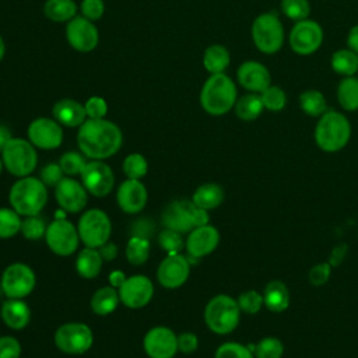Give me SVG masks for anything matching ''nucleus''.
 Instances as JSON below:
<instances>
[{"instance_id":"f257e3e1","label":"nucleus","mask_w":358,"mask_h":358,"mask_svg":"<svg viewBox=\"0 0 358 358\" xmlns=\"http://www.w3.org/2000/svg\"><path fill=\"white\" fill-rule=\"evenodd\" d=\"M77 143L85 157L102 161L120 150L123 136L120 129L105 117L87 119L78 129Z\"/></svg>"},{"instance_id":"4c0bfd02","label":"nucleus","mask_w":358,"mask_h":358,"mask_svg":"<svg viewBox=\"0 0 358 358\" xmlns=\"http://www.w3.org/2000/svg\"><path fill=\"white\" fill-rule=\"evenodd\" d=\"M253 354L255 358H281L284 354V344L280 338L268 336L255 345Z\"/></svg>"},{"instance_id":"c9c22d12","label":"nucleus","mask_w":358,"mask_h":358,"mask_svg":"<svg viewBox=\"0 0 358 358\" xmlns=\"http://www.w3.org/2000/svg\"><path fill=\"white\" fill-rule=\"evenodd\" d=\"M126 257L133 266L144 264L150 257V241L144 236H131L126 246Z\"/></svg>"},{"instance_id":"a878e982","label":"nucleus","mask_w":358,"mask_h":358,"mask_svg":"<svg viewBox=\"0 0 358 358\" xmlns=\"http://www.w3.org/2000/svg\"><path fill=\"white\" fill-rule=\"evenodd\" d=\"M263 301H264V306L268 310H271L274 313L284 312L289 306V302H291L289 289L282 281L273 280V281L267 282V285L264 287Z\"/></svg>"},{"instance_id":"c756f323","label":"nucleus","mask_w":358,"mask_h":358,"mask_svg":"<svg viewBox=\"0 0 358 358\" xmlns=\"http://www.w3.org/2000/svg\"><path fill=\"white\" fill-rule=\"evenodd\" d=\"M231 57L227 48L222 45H210L203 55V64L206 70L211 74L224 73V70L229 66Z\"/></svg>"},{"instance_id":"a18cd8bd","label":"nucleus","mask_w":358,"mask_h":358,"mask_svg":"<svg viewBox=\"0 0 358 358\" xmlns=\"http://www.w3.org/2000/svg\"><path fill=\"white\" fill-rule=\"evenodd\" d=\"M46 227L43 220L39 218L38 215H28L21 221V234L24 235V238L29 239V241H36L42 236H45L46 232Z\"/></svg>"},{"instance_id":"5fc2aeb1","label":"nucleus","mask_w":358,"mask_h":358,"mask_svg":"<svg viewBox=\"0 0 358 358\" xmlns=\"http://www.w3.org/2000/svg\"><path fill=\"white\" fill-rule=\"evenodd\" d=\"M99 253L103 260H113L117 256V246L112 242H106L99 248Z\"/></svg>"},{"instance_id":"f3484780","label":"nucleus","mask_w":358,"mask_h":358,"mask_svg":"<svg viewBox=\"0 0 358 358\" xmlns=\"http://www.w3.org/2000/svg\"><path fill=\"white\" fill-rule=\"evenodd\" d=\"M117 292L124 306L130 309H140L151 301L154 285L147 275L136 274L126 278V281L117 288Z\"/></svg>"},{"instance_id":"7ed1b4c3","label":"nucleus","mask_w":358,"mask_h":358,"mask_svg":"<svg viewBox=\"0 0 358 358\" xmlns=\"http://www.w3.org/2000/svg\"><path fill=\"white\" fill-rule=\"evenodd\" d=\"M236 102V87L224 73L211 74L200 92L201 108L213 116H221L229 112Z\"/></svg>"},{"instance_id":"bf43d9fd","label":"nucleus","mask_w":358,"mask_h":358,"mask_svg":"<svg viewBox=\"0 0 358 358\" xmlns=\"http://www.w3.org/2000/svg\"><path fill=\"white\" fill-rule=\"evenodd\" d=\"M11 138H13V136H11L10 129H8L7 126L0 124V154H1L3 148L6 147V144H7Z\"/></svg>"},{"instance_id":"f704fd0d","label":"nucleus","mask_w":358,"mask_h":358,"mask_svg":"<svg viewBox=\"0 0 358 358\" xmlns=\"http://www.w3.org/2000/svg\"><path fill=\"white\" fill-rule=\"evenodd\" d=\"M301 109L312 117L322 116L326 112L327 103L324 95L317 90H306L299 95Z\"/></svg>"},{"instance_id":"58836bf2","label":"nucleus","mask_w":358,"mask_h":358,"mask_svg":"<svg viewBox=\"0 0 358 358\" xmlns=\"http://www.w3.org/2000/svg\"><path fill=\"white\" fill-rule=\"evenodd\" d=\"M147 171H148L147 159L138 152L129 154L123 161V172L127 176V179L140 180L147 175Z\"/></svg>"},{"instance_id":"4468645a","label":"nucleus","mask_w":358,"mask_h":358,"mask_svg":"<svg viewBox=\"0 0 358 358\" xmlns=\"http://www.w3.org/2000/svg\"><path fill=\"white\" fill-rule=\"evenodd\" d=\"M323 41L322 27L312 20L296 21L289 34L291 49L302 56L312 55L316 52Z\"/></svg>"},{"instance_id":"79ce46f5","label":"nucleus","mask_w":358,"mask_h":358,"mask_svg":"<svg viewBox=\"0 0 358 358\" xmlns=\"http://www.w3.org/2000/svg\"><path fill=\"white\" fill-rule=\"evenodd\" d=\"M281 11L294 21H302L309 17L310 6L308 0H281Z\"/></svg>"},{"instance_id":"f03ea898","label":"nucleus","mask_w":358,"mask_h":358,"mask_svg":"<svg viewBox=\"0 0 358 358\" xmlns=\"http://www.w3.org/2000/svg\"><path fill=\"white\" fill-rule=\"evenodd\" d=\"M8 200L20 215H38L48 203V186L34 176L20 178L11 186Z\"/></svg>"},{"instance_id":"052dcab7","label":"nucleus","mask_w":358,"mask_h":358,"mask_svg":"<svg viewBox=\"0 0 358 358\" xmlns=\"http://www.w3.org/2000/svg\"><path fill=\"white\" fill-rule=\"evenodd\" d=\"M4 53H6V45H4V41H3V38L0 35V62L4 57Z\"/></svg>"},{"instance_id":"6ab92c4d","label":"nucleus","mask_w":358,"mask_h":358,"mask_svg":"<svg viewBox=\"0 0 358 358\" xmlns=\"http://www.w3.org/2000/svg\"><path fill=\"white\" fill-rule=\"evenodd\" d=\"M66 38L70 46L78 52H91L99 41L98 28L85 17H73L66 25Z\"/></svg>"},{"instance_id":"393cba45","label":"nucleus","mask_w":358,"mask_h":358,"mask_svg":"<svg viewBox=\"0 0 358 358\" xmlns=\"http://www.w3.org/2000/svg\"><path fill=\"white\" fill-rule=\"evenodd\" d=\"M0 316L6 326L13 330H21L28 326L31 320V310L22 299L8 298L1 305Z\"/></svg>"},{"instance_id":"3c124183","label":"nucleus","mask_w":358,"mask_h":358,"mask_svg":"<svg viewBox=\"0 0 358 358\" xmlns=\"http://www.w3.org/2000/svg\"><path fill=\"white\" fill-rule=\"evenodd\" d=\"M83 17H85L90 21L99 20L103 15L105 4L103 0H83L80 4Z\"/></svg>"},{"instance_id":"72a5a7b5","label":"nucleus","mask_w":358,"mask_h":358,"mask_svg":"<svg viewBox=\"0 0 358 358\" xmlns=\"http://www.w3.org/2000/svg\"><path fill=\"white\" fill-rule=\"evenodd\" d=\"M331 69L341 76H354L358 71V55L351 49H340L331 56Z\"/></svg>"},{"instance_id":"c85d7f7f","label":"nucleus","mask_w":358,"mask_h":358,"mask_svg":"<svg viewBox=\"0 0 358 358\" xmlns=\"http://www.w3.org/2000/svg\"><path fill=\"white\" fill-rule=\"evenodd\" d=\"M119 292L112 285L102 287L96 289L91 298V309L99 316H106L112 313L119 303Z\"/></svg>"},{"instance_id":"1a4fd4ad","label":"nucleus","mask_w":358,"mask_h":358,"mask_svg":"<svg viewBox=\"0 0 358 358\" xmlns=\"http://www.w3.org/2000/svg\"><path fill=\"white\" fill-rule=\"evenodd\" d=\"M78 235L80 241L87 248L99 249L105 245L112 232V224L108 214L99 208L87 210L78 220Z\"/></svg>"},{"instance_id":"412c9836","label":"nucleus","mask_w":358,"mask_h":358,"mask_svg":"<svg viewBox=\"0 0 358 358\" xmlns=\"http://www.w3.org/2000/svg\"><path fill=\"white\" fill-rule=\"evenodd\" d=\"M220 243V232L214 225L206 224L196 227L187 235L185 248L187 255L194 259H201L215 250Z\"/></svg>"},{"instance_id":"473e14b6","label":"nucleus","mask_w":358,"mask_h":358,"mask_svg":"<svg viewBox=\"0 0 358 358\" xmlns=\"http://www.w3.org/2000/svg\"><path fill=\"white\" fill-rule=\"evenodd\" d=\"M45 15L55 22H69L77 13L74 0H46L43 6Z\"/></svg>"},{"instance_id":"4d7b16f0","label":"nucleus","mask_w":358,"mask_h":358,"mask_svg":"<svg viewBox=\"0 0 358 358\" xmlns=\"http://www.w3.org/2000/svg\"><path fill=\"white\" fill-rule=\"evenodd\" d=\"M126 275L123 271L120 270H113L110 274H109V284L113 287V288H119L124 281H126Z\"/></svg>"},{"instance_id":"8fccbe9b","label":"nucleus","mask_w":358,"mask_h":358,"mask_svg":"<svg viewBox=\"0 0 358 358\" xmlns=\"http://www.w3.org/2000/svg\"><path fill=\"white\" fill-rule=\"evenodd\" d=\"M64 172L62 171L59 164H48L42 168L41 171V180L48 186V187H56L59 182L64 178Z\"/></svg>"},{"instance_id":"2eb2a0df","label":"nucleus","mask_w":358,"mask_h":358,"mask_svg":"<svg viewBox=\"0 0 358 358\" xmlns=\"http://www.w3.org/2000/svg\"><path fill=\"white\" fill-rule=\"evenodd\" d=\"M28 140L41 150H55L63 143L62 124L50 117H38L28 126Z\"/></svg>"},{"instance_id":"cd10ccee","label":"nucleus","mask_w":358,"mask_h":358,"mask_svg":"<svg viewBox=\"0 0 358 358\" xmlns=\"http://www.w3.org/2000/svg\"><path fill=\"white\" fill-rule=\"evenodd\" d=\"M102 256L98 249L84 248L76 259V270L83 278H95L102 268Z\"/></svg>"},{"instance_id":"de8ad7c7","label":"nucleus","mask_w":358,"mask_h":358,"mask_svg":"<svg viewBox=\"0 0 358 358\" xmlns=\"http://www.w3.org/2000/svg\"><path fill=\"white\" fill-rule=\"evenodd\" d=\"M331 268L333 266L327 262V263H317L313 267H310L309 273H308V280L313 287H320L324 285L331 274Z\"/></svg>"},{"instance_id":"13d9d810","label":"nucleus","mask_w":358,"mask_h":358,"mask_svg":"<svg viewBox=\"0 0 358 358\" xmlns=\"http://www.w3.org/2000/svg\"><path fill=\"white\" fill-rule=\"evenodd\" d=\"M345 252H347V246L345 245H340V246H337L334 250H333V253H331V257H330V264L331 266H337V264H340V262L343 260V257L345 256Z\"/></svg>"},{"instance_id":"2f4dec72","label":"nucleus","mask_w":358,"mask_h":358,"mask_svg":"<svg viewBox=\"0 0 358 358\" xmlns=\"http://www.w3.org/2000/svg\"><path fill=\"white\" fill-rule=\"evenodd\" d=\"M337 99L344 110L358 109V78L354 76L344 77L337 85Z\"/></svg>"},{"instance_id":"4be33fe9","label":"nucleus","mask_w":358,"mask_h":358,"mask_svg":"<svg viewBox=\"0 0 358 358\" xmlns=\"http://www.w3.org/2000/svg\"><path fill=\"white\" fill-rule=\"evenodd\" d=\"M147 196V189L138 179H126L117 187L116 201L122 211L137 214L145 207Z\"/></svg>"},{"instance_id":"7c9ffc66","label":"nucleus","mask_w":358,"mask_h":358,"mask_svg":"<svg viewBox=\"0 0 358 358\" xmlns=\"http://www.w3.org/2000/svg\"><path fill=\"white\" fill-rule=\"evenodd\" d=\"M234 108H235L236 116L241 120L252 122V120L257 119L262 115V112L264 109V105L262 102L260 94L252 92V94L243 95L239 99H236Z\"/></svg>"},{"instance_id":"09e8293b","label":"nucleus","mask_w":358,"mask_h":358,"mask_svg":"<svg viewBox=\"0 0 358 358\" xmlns=\"http://www.w3.org/2000/svg\"><path fill=\"white\" fill-rule=\"evenodd\" d=\"M88 119H103L108 112V103L102 96H90L84 103Z\"/></svg>"},{"instance_id":"423d86ee","label":"nucleus","mask_w":358,"mask_h":358,"mask_svg":"<svg viewBox=\"0 0 358 358\" xmlns=\"http://www.w3.org/2000/svg\"><path fill=\"white\" fill-rule=\"evenodd\" d=\"M162 224L180 234L190 232L196 227L208 224V211L197 207L192 200H173L162 211Z\"/></svg>"},{"instance_id":"bb28decb","label":"nucleus","mask_w":358,"mask_h":358,"mask_svg":"<svg viewBox=\"0 0 358 358\" xmlns=\"http://www.w3.org/2000/svg\"><path fill=\"white\" fill-rule=\"evenodd\" d=\"M192 201L207 211L217 208L224 201V190L218 183L208 182L200 185L192 197Z\"/></svg>"},{"instance_id":"6e6d98bb","label":"nucleus","mask_w":358,"mask_h":358,"mask_svg":"<svg viewBox=\"0 0 358 358\" xmlns=\"http://www.w3.org/2000/svg\"><path fill=\"white\" fill-rule=\"evenodd\" d=\"M347 45H348V49H351L358 55V24L350 29L347 36Z\"/></svg>"},{"instance_id":"864d4df0","label":"nucleus","mask_w":358,"mask_h":358,"mask_svg":"<svg viewBox=\"0 0 358 358\" xmlns=\"http://www.w3.org/2000/svg\"><path fill=\"white\" fill-rule=\"evenodd\" d=\"M199 347V338L194 333L185 331L178 336V350L185 354H192Z\"/></svg>"},{"instance_id":"20e7f679","label":"nucleus","mask_w":358,"mask_h":358,"mask_svg":"<svg viewBox=\"0 0 358 358\" xmlns=\"http://www.w3.org/2000/svg\"><path fill=\"white\" fill-rule=\"evenodd\" d=\"M350 137L351 124L348 119L336 110L324 112L315 127V141L326 152L340 151L347 145Z\"/></svg>"},{"instance_id":"dca6fc26","label":"nucleus","mask_w":358,"mask_h":358,"mask_svg":"<svg viewBox=\"0 0 358 358\" xmlns=\"http://www.w3.org/2000/svg\"><path fill=\"white\" fill-rule=\"evenodd\" d=\"M190 274V263L186 256L180 253L168 255L157 268L158 282L168 288L175 289L182 287Z\"/></svg>"},{"instance_id":"603ef678","label":"nucleus","mask_w":358,"mask_h":358,"mask_svg":"<svg viewBox=\"0 0 358 358\" xmlns=\"http://www.w3.org/2000/svg\"><path fill=\"white\" fill-rule=\"evenodd\" d=\"M21 344L13 336L0 337V358H20Z\"/></svg>"},{"instance_id":"c03bdc74","label":"nucleus","mask_w":358,"mask_h":358,"mask_svg":"<svg viewBox=\"0 0 358 358\" xmlns=\"http://www.w3.org/2000/svg\"><path fill=\"white\" fill-rule=\"evenodd\" d=\"M236 302H238V305H239L241 312L248 313V315H255V313H257V312L262 309V306L264 305L263 294H260V292L256 291V289H249V291L242 292V294L238 296Z\"/></svg>"},{"instance_id":"9d476101","label":"nucleus","mask_w":358,"mask_h":358,"mask_svg":"<svg viewBox=\"0 0 358 358\" xmlns=\"http://www.w3.org/2000/svg\"><path fill=\"white\" fill-rule=\"evenodd\" d=\"M94 343L92 330L84 323H64L55 333L56 347L69 355H81L87 352Z\"/></svg>"},{"instance_id":"0eeeda50","label":"nucleus","mask_w":358,"mask_h":358,"mask_svg":"<svg viewBox=\"0 0 358 358\" xmlns=\"http://www.w3.org/2000/svg\"><path fill=\"white\" fill-rule=\"evenodd\" d=\"M1 159L6 169L17 176H29L36 168L38 154L35 145L25 138L13 137L1 151Z\"/></svg>"},{"instance_id":"aec40b11","label":"nucleus","mask_w":358,"mask_h":358,"mask_svg":"<svg viewBox=\"0 0 358 358\" xmlns=\"http://www.w3.org/2000/svg\"><path fill=\"white\" fill-rule=\"evenodd\" d=\"M83 183L71 178H63L55 187V197L62 210L67 213H80L84 210L88 196Z\"/></svg>"},{"instance_id":"6e6552de","label":"nucleus","mask_w":358,"mask_h":358,"mask_svg":"<svg viewBox=\"0 0 358 358\" xmlns=\"http://www.w3.org/2000/svg\"><path fill=\"white\" fill-rule=\"evenodd\" d=\"M252 39L255 46L267 55H273L282 48L284 28L275 13H264L255 18Z\"/></svg>"},{"instance_id":"ddd939ff","label":"nucleus","mask_w":358,"mask_h":358,"mask_svg":"<svg viewBox=\"0 0 358 358\" xmlns=\"http://www.w3.org/2000/svg\"><path fill=\"white\" fill-rule=\"evenodd\" d=\"M81 183L95 197H103L110 193L115 185V175L110 166L101 159H92L85 164L80 173Z\"/></svg>"},{"instance_id":"f8f14e48","label":"nucleus","mask_w":358,"mask_h":358,"mask_svg":"<svg viewBox=\"0 0 358 358\" xmlns=\"http://www.w3.org/2000/svg\"><path fill=\"white\" fill-rule=\"evenodd\" d=\"M36 277L34 270L25 263H11L1 274V289L8 298L22 299L35 288Z\"/></svg>"},{"instance_id":"ea45409f","label":"nucleus","mask_w":358,"mask_h":358,"mask_svg":"<svg viewBox=\"0 0 358 358\" xmlns=\"http://www.w3.org/2000/svg\"><path fill=\"white\" fill-rule=\"evenodd\" d=\"M260 98H262L264 108L271 112L282 110L287 103L285 92L280 87H275V85H270L263 92H260Z\"/></svg>"},{"instance_id":"b1692460","label":"nucleus","mask_w":358,"mask_h":358,"mask_svg":"<svg viewBox=\"0 0 358 358\" xmlns=\"http://www.w3.org/2000/svg\"><path fill=\"white\" fill-rule=\"evenodd\" d=\"M55 120L62 126L67 127H80L87 120V112L83 103L76 99H60L53 105L52 109Z\"/></svg>"},{"instance_id":"37998d69","label":"nucleus","mask_w":358,"mask_h":358,"mask_svg":"<svg viewBox=\"0 0 358 358\" xmlns=\"http://www.w3.org/2000/svg\"><path fill=\"white\" fill-rule=\"evenodd\" d=\"M214 358H255V354L249 348V345H243L235 341H228L221 344L215 350Z\"/></svg>"},{"instance_id":"9b49d317","label":"nucleus","mask_w":358,"mask_h":358,"mask_svg":"<svg viewBox=\"0 0 358 358\" xmlns=\"http://www.w3.org/2000/svg\"><path fill=\"white\" fill-rule=\"evenodd\" d=\"M45 241L55 255L66 257L77 250L80 235L73 222L66 218H56L46 227Z\"/></svg>"},{"instance_id":"5701e85b","label":"nucleus","mask_w":358,"mask_h":358,"mask_svg":"<svg viewBox=\"0 0 358 358\" xmlns=\"http://www.w3.org/2000/svg\"><path fill=\"white\" fill-rule=\"evenodd\" d=\"M239 84L250 92L260 94L270 87V73L259 62H245L236 71Z\"/></svg>"},{"instance_id":"39448f33","label":"nucleus","mask_w":358,"mask_h":358,"mask_svg":"<svg viewBox=\"0 0 358 358\" xmlns=\"http://www.w3.org/2000/svg\"><path fill=\"white\" fill-rule=\"evenodd\" d=\"M241 319V309L232 296L218 294L213 296L204 308V322L215 334H228L234 331Z\"/></svg>"},{"instance_id":"680f3d73","label":"nucleus","mask_w":358,"mask_h":358,"mask_svg":"<svg viewBox=\"0 0 358 358\" xmlns=\"http://www.w3.org/2000/svg\"><path fill=\"white\" fill-rule=\"evenodd\" d=\"M3 168H4V164H3V159L0 158V173H1V171H3Z\"/></svg>"},{"instance_id":"a19ab883","label":"nucleus","mask_w":358,"mask_h":358,"mask_svg":"<svg viewBox=\"0 0 358 358\" xmlns=\"http://www.w3.org/2000/svg\"><path fill=\"white\" fill-rule=\"evenodd\" d=\"M85 164H87V161H85L84 155L80 152H76V151H67L59 159V165H60L62 171L64 172V175H67V176L80 175L81 171L84 169Z\"/></svg>"},{"instance_id":"e433bc0d","label":"nucleus","mask_w":358,"mask_h":358,"mask_svg":"<svg viewBox=\"0 0 358 358\" xmlns=\"http://www.w3.org/2000/svg\"><path fill=\"white\" fill-rule=\"evenodd\" d=\"M21 218L14 208L0 207V238H13L21 231Z\"/></svg>"},{"instance_id":"a211bd4d","label":"nucleus","mask_w":358,"mask_h":358,"mask_svg":"<svg viewBox=\"0 0 358 358\" xmlns=\"http://www.w3.org/2000/svg\"><path fill=\"white\" fill-rule=\"evenodd\" d=\"M143 347L150 358H173L178 351V336L166 326H155L144 336Z\"/></svg>"},{"instance_id":"49530a36","label":"nucleus","mask_w":358,"mask_h":358,"mask_svg":"<svg viewBox=\"0 0 358 358\" xmlns=\"http://www.w3.org/2000/svg\"><path fill=\"white\" fill-rule=\"evenodd\" d=\"M158 243H159V246H161L164 250H166L169 255H171V253H179V252L183 249V246H185L182 234L178 232V231L169 229V228H165L164 231L159 232V235H158Z\"/></svg>"}]
</instances>
